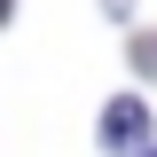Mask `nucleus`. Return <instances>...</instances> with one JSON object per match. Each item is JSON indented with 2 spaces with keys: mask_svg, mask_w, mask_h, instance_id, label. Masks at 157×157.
Listing matches in <instances>:
<instances>
[{
  "mask_svg": "<svg viewBox=\"0 0 157 157\" xmlns=\"http://www.w3.org/2000/svg\"><path fill=\"white\" fill-rule=\"evenodd\" d=\"M102 141H110V149H134V141H149V110H141L134 94H118L110 110H102Z\"/></svg>",
  "mask_w": 157,
  "mask_h": 157,
  "instance_id": "obj_1",
  "label": "nucleus"
},
{
  "mask_svg": "<svg viewBox=\"0 0 157 157\" xmlns=\"http://www.w3.org/2000/svg\"><path fill=\"white\" fill-rule=\"evenodd\" d=\"M134 63H141V71L157 78V39H134Z\"/></svg>",
  "mask_w": 157,
  "mask_h": 157,
  "instance_id": "obj_2",
  "label": "nucleus"
},
{
  "mask_svg": "<svg viewBox=\"0 0 157 157\" xmlns=\"http://www.w3.org/2000/svg\"><path fill=\"white\" fill-rule=\"evenodd\" d=\"M141 157H157V149H141Z\"/></svg>",
  "mask_w": 157,
  "mask_h": 157,
  "instance_id": "obj_3",
  "label": "nucleus"
}]
</instances>
